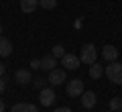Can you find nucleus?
<instances>
[{
	"instance_id": "f257e3e1",
	"label": "nucleus",
	"mask_w": 122,
	"mask_h": 112,
	"mask_svg": "<svg viewBox=\"0 0 122 112\" xmlns=\"http://www.w3.org/2000/svg\"><path fill=\"white\" fill-rule=\"evenodd\" d=\"M104 73H106V78H108L112 84L122 86V65L118 63V61H110V65H106Z\"/></svg>"
},
{
	"instance_id": "f03ea898",
	"label": "nucleus",
	"mask_w": 122,
	"mask_h": 112,
	"mask_svg": "<svg viewBox=\"0 0 122 112\" xmlns=\"http://www.w3.org/2000/svg\"><path fill=\"white\" fill-rule=\"evenodd\" d=\"M96 57H98V49L94 47L92 43H86V45L81 47V55H79L81 63H87V65H92V63H96Z\"/></svg>"
},
{
	"instance_id": "7ed1b4c3",
	"label": "nucleus",
	"mask_w": 122,
	"mask_h": 112,
	"mask_svg": "<svg viewBox=\"0 0 122 112\" xmlns=\"http://www.w3.org/2000/svg\"><path fill=\"white\" fill-rule=\"evenodd\" d=\"M79 63H81V59L77 55H73V53H65V55L61 57V65L65 69H69V71H75L79 67Z\"/></svg>"
},
{
	"instance_id": "20e7f679",
	"label": "nucleus",
	"mask_w": 122,
	"mask_h": 112,
	"mask_svg": "<svg viewBox=\"0 0 122 112\" xmlns=\"http://www.w3.org/2000/svg\"><path fill=\"white\" fill-rule=\"evenodd\" d=\"M57 100L55 92H53V88H43V90L39 92V102L41 106H53V102Z\"/></svg>"
},
{
	"instance_id": "39448f33",
	"label": "nucleus",
	"mask_w": 122,
	"mask_h": 112,
	"mask_svg": "<svg viewBox=\"0 0 122 112\" xmlns=\"http://www.w3.org/2000/svg\"><path fill=\"white\" fill-rule=\"evenodd\" d=\"M83 82L81 80H71L69 84H67V96H71V98H77V96L83 94Z\"/></svg>"
},
{
	"instance_id": "423d86ee",
	"label": "nucleus",
	"mask_w": 122,
	"mask_h": 112,
	"mask_svg": "<svg viewBox=\"0 0 122 112\" xmlns=\"http://www.w3.org/2000/svg\"><path fill=\"white\" fill-rule=\"evenodd\" d=\"M65 82V69H51L49 71V84H51V88L55 86H61V84Z\"/></svg>"
},
{
	"instance_id": "0eeeda50",
	"label": "nucleus",
	"mask_w": 122,
	"mask_h": 112,
	"mask_svg": "<svg viewBox=\"0 0 122 112\" xmlns=\"http://www.w3.org/2000/svg\"><path fill=\"white\" fill-rule=\"evenodd\" d=\"M102 57H104L106 61H116L118 59V49L114 47V45H104V47H102Z\"/></svg>"
},
{
	"instance_id": "6e6552de",
	"label": "nucleus",
	"mask_w": 122,
	"mask_h": 112,
	"mask_svg": "<svg viewBox=\"0 0 122 112\" xmlns=\"http://www.w3.org/2000/svg\"><path fill=\"white\" fill-rule=\"evenodd\" d=\"M81 106L87 108V110L96 106V94H94L92 90H86V92L81 94Z\"/></svg>"
},
{
	"instance_id": "1a4fd4ad",
	"label": "nucleus",
	"mask_w": 122,
	"mask_h": 112,
	"mask_svg": "<svg viewBox=\"0 0 122 112\" xmlns=\"http://www.w3.org/2000/svg\"><path fill=\"white\" fill-rule=\"evenodd\" d=\"M55 65H57V57L53 55V53H49V55H45L43 59H41V69H45V71L55 69Z\"/></svg>"
},
{
	"instance_id": "9d476101",
	"label": "nucleus",
	"mask_w": 122,
	"mask_h": 112,
	"mask_svg": "<svg viewBox=\"0 0 122 112\" xmlns=\"http://www.w3.org/2000/svg\"><path fill=\"white\" fill-rule=\"evenodd\" d=\"M14 80H16V84L25 86V84L33 82V75H30V71H29V69H18V71L14 73Z\"/></svg>"
},
{
	"instance_id": "9b49d317",
	"label": "nucleus",
	"mask_w": 122,
	"mask_h": 112,
	"mask_svg": "<svg viewBox=\"0 0 122 112\" xmlns=\"http://www.w3.org/2000/svg\"><path fill=\"white\" fill-rule=\"evenodd\" d=\"M37 6H39V0H20V10H22L25 14L35 12Z\"/></svg>"
},
{
	"instance_id": "f8f14e48",
	"label": "nucleus",
	"mask_w": 122,
	"mask_h": 112,
	"mask_svg": "<svg viewBox=\"0 0 122 112\" xmlns=\"http://www.w3.org/2000/svg\"><path fill=\"white\" fill-rule=\"evenodd\" d=\"M10 53H12V43H10L6 37H0V55L8 57Z\"/></svg>"
},
{
	"instance_id": "ddd939ff",
	"label": "nucleus",
	"mask_w": 122,
	"mask_h": 112,
	"mask_svg": "<svg viewBox=\"0 0 122 112\" xmlns=\"http://www.w3.org/2000/svg\"><path fill=\"white\" fill-rule=\"evenodd\" d=\"M10 112H39L35 104H26V102H20V104H14Z\"/></svg>"
},
{
	"instance_id": "4468645a",
	"label": "nucleus",
	"mask_w": 122,
	"mask_h": 112,
	"mask_svg": "<svg viewBox=\"0 0 122 112\" xmlns=\"http://www.w3.org/2000/svg\"><path fill=\"white\" fill-rule=\"evenodd\" d=\"M102 73H104L102 63H92V65H90V78H92V80H100Z\"/></svg>"
},
{
	"instance_id": "2eb2a0df",
	"label": "nucleus",
	"mask_w": 122,
	"mask_h": 112,
	"mask_svg": "<svg viewBox=\"0 0 122 112\" xmlns=\"http://www.w3.org/2000/svg\"><path fill=\"white\" fill-rule=\"evenodd\" d=\"M47 84H49V80H45V78H37V80H33V86H35V90H43V88H47Z\"/></svg>"
},
{
	"instance_id": "dca6fc26",
	"label": "nucleus",
	"mask_w": 122,
	"mask_h": 112,
	"mask_svg": "<svg viewBox=\"0 0 122 112\" xmlns=\"http://www.w3.org/2000/svg\"><path fill=\"white\" fill-rule=\"evenodd\" d=\"M39 6L45 8V10H51V8L57 6V0H39Z\"/></svg>"
},
{
	"instance_id": "f3484780",
	"label": "nucleus",
	"mask_w": 122,
	"mask_h": 112,
	"mask_svg": "<svg viewBox=\"0 0 122 112\" xmlns=\"http://www.w3.org/2000/svg\"><path fill=\"white\" fill-rule=\"evenodd\" d=\"M120 108H122V98H112L110 100V110L116 112V110H120Z\"/></svg>"
},
{
	"instance_id": "a211bd4d",
	"label": "nucleus",
	"mask_w": 122,
	"mask_h": 112,
	"mask_svg": "<svg viewBox=\"0 0 122 112\" xmlns=\"http://www.w3.org/2000/svg\"><path fill=\"white\" fill-rule=\"evenodd\" d=\"M53 55H55L57 57V59H61V57H63V55H65V49H63V45H55V47H53Z\"/></svg>"
},
{
	"instance_id": "6ab92c4d",
	"label": "nucleus",
	"mask_w": 122,
	"mask_h": 112,
	"mask_svg": "<svg viewBox=\"0 0 122 112\" xmlns=\"http://www.w3.org/2000/svg\"><path fill=\"white\" fill-rule=\"evenodd\" d=\"M30 67H33V69L41 67V59H33V61H30Z\"/></svg>"
},
{
	"instance_id": "aec40b11",
	"label": "nucleus",
	"mask_w": 122,
	"mask_h": 112,
	"mask_svg": "<svg viewBox=\"0 0 122 112\" xmlns=\"http://www.w3.org/2000/svg\"><path fill=\"white\" fill-rule=\"evenodd\" d=\"M6 90V82H4V80H2V78H0V94H2V92H4Z\"/></svg>"
},
{
	"instance_id": "412c9836",
	"label": "nucleus",
	"mask_w": 122,
	"mask_h": 112,
	"mask_svg": "<svg viewBox=\"0 0 122 112\" xmlns=\"http://www.w3.org/2000/svg\"><path fill=\"white\" fill-rule=\"evenodd\" d=\"M53 112H71V110H69V108H65V106H61V108H55Z\"/></svg>"
},
{
	"instance_id": "4be33fe9",
	"label": "nucleus",
	"mask_w": 122,
	"mask_h": 112,
	"mask_svg": "<svg viewBox=\"0 0 122 112\" xmlns=\"http://www.w3.org/2000/svg\"><path fill=\"white\" fill-rule=\"evenodd\" d=\"M2 75H4V65L0 63V78H2Z\"/></svg>"
},
{
	"instance_id": "5701e85b",
	"label": "nucleus",
	"mask_w": 122,
	"mask_h": 112,
	"mask_svg": "<svg viewBox=\"0 0 122 112\" xmlns=\"http://www.w3.org/2000/svg\"><path fill=\"white\" fill-rule=\"evenodd\" d=\"M0 112H4V102L0 100Z\"/></svg>"
},
{
	"instance_id": "b1692460",
	"label": "nucleus",
	"mask_w": 122,
	"mask_h": 112,
	"mask_svg": "<svg viewBox=\"0 0 122 112\" xmlns=\"http://www.w3.org/2000/svg\"><path fill=\"white\" fill-rule=\"evenodd\" d=\"M0 37H2V27H0Z\"/></svg>"
},
{
	"instance_id": "393cba45",
	"label": "nucleus",
	"mask_w": 122,
	"mask_h": 112,
	"mask_svg": "<svg viewBox=\"0 0 122 112\" xmlns=\"http://www.w3.org/2000/svg\"><path fill=\"white\" fill-rule=\"evenodd\" d=\"M108 112H114V110H108Z\"/></svg>"
}]
</instances>
